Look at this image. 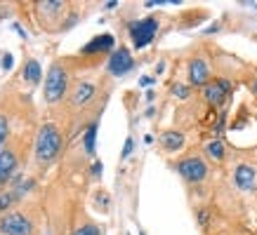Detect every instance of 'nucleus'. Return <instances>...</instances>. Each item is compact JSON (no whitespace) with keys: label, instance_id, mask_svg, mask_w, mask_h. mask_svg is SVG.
Wrapping results in <instances>:
<instances>
[{"label":"nucleus","instance_id":"18","mask_svg":"<svg viewBox=\"0 0 257 235\" xmlns=\"http://www.w3.org/2000/svg\"><path fill=\"white\" fill-rule=\"evenodd\" d=\"M7 139V118L0 116V153H2V144Z\"/></svg>","mask_w":257,"mask_h":235},{"label":"nucleus","instance_id":"12","mask_svg":"<svg viewBox=\"0 0 257 235\" xmlns=\"http://www.w3.org/2000/svg\"><path fill=\"white\" fill-rule=\"evenodd\" d=\"M92 96H95V85H92V83H80V85L75 87L71 101H73L75 106H83V104H87Z\"/></svg>","mask_w":257,"mask_h":235},{"label":"nucleus","instance_id":"6","mask_svg":"<svg viewBox=\"0 0 257 235\" xmlns=\"http://www.w3.org/2000/svg\"><path fill=\"white\" fill-rule=\"evenodd\" d=\"M132 66H135V61H132L130 52L125 50V47H118L116 52L111 54V59H109V73L116 75V78H120V75L130 73V71H132Z\"/></svg>","mask_w":257,"mask_h":235},{"label":"nucleus","instance_id":"10","mask_svg":"<svg viewBox=\"0 0 257 235\" xmlns=\"http://www.w3.org/2000/svg\"><path fill=\"white\" fill-rule=\"evenodd\" d=\"M17 170V155L12 150H2L0 153V186L12 181V174Z\"/></svg>","mask_w":257,"mask_h":235},{"label":"nucleus","instance_id":"2","mask_svg":"<svg viewBox=\"0 0 257 235\" xmlns=\"http://www.w3.org/2000/svg\"><path fill=\"white\" fill-rule=\"evenodd\" d=\"M66 85H69V75H66L64 66H59V64L50 66L47 78H45V99L50 104L62 101V96L66 94Z\"/></svg>","mask_w":257,"mask_h":235},{"label":"nucleus","instance_id":"25","mask_svg":"<svg viewBox=\"0 0 257 235\" xmlns=\"http://www.w3.org/2000/svg\"><path fill=\"white\" fill-rule=\"evenodd\" d=\"M92 174H95V176L102 174V162H95V165H92Z\"/></svg>","mask_w":257,"mask_h":235},{"label":"nucleus","instance_id":"17","mask_svg":"<svg viewBox=\"0 0 257 235\" xmlns=\"http://www.w3.org/2000/svg\"><path fill=\"white\" fill-rule=\"evenodd\" d=\"M73 235H102V231H99L97 226L87 224V226H80V228H78V231H75Z\"/></svg>","mask_w":257,"mask_h":235},{"label":"nucleus","instance_id":"4","mask_svg":"<svg viewBox=\"0 0 257 235\" xmlns=\"http://www.w3.org/2000/svg\"><path fill=\"white\" fill-rule=\"evenodd\" d=\"M177 172L182 174L189 183H201L208 176V167L201 158H184L177 162Z\"/></svg>","mask_w":257,"mask_h":235},{"label":"nucleus","instance_id":"26","mask_svg":"<svg viewBox=\"0 0 257 235\" xmlns=\"http://www.w3.org/2000/svg\"><path fill=\"white\" fill-rule=\"evenodd\" d=\"M253 92L257 94V78H255V83H253Z\"/></svg>","mask_w":257,"mask_h":235},{"label":"nucleus","instance_id":"15","mask_svg":"<svg viewBox=\"0 0 257 235\" xmlns=\"http://www.w3.org/2000/svg\"><path fill=\"white\" fill-rule=\"evenodd\" d=\"M95 139H97V125L92 122V125L85 129V137H83V144H85V153H87V155H92V153H95Z\"/></svg>","mask_w":257,"mask_h":235},{"label":"nucleus","instance_id":"20","mask_svg":"<svg viewBox=\"0 0 257 235\" xmlns=\"http://www.w3.org/2000/svg\"><path fill=\"white\" fill-rule=\"evenodd\" d=\"M172 94L180 96V99H186V96H189V87H184V85H172Z\"/></svg>","mask_w":257,"mask_h":235},{"label":"nucleus","instance_id":"9","mask_svg":"<svg viewBox=\"0 0 257 235\" xmlns=\"http://www.w3.org/2000/svg\"><path fill=\"white\" fill-rule=\"evenodd\" d=\"M208 78H210V68L203 59H193L189 64V83L193 87H205L208 85Z\"/></svg>","mask_w":257,"mask_h":235},{"label":"nucleus","instance_id":"5","mask_svg":"<svg viewBox=\"0 0 257 235\" xmlns=\"http://www.w3.org/2000/svg\"><path fill=\"white\" fill-rule=\"evenodd\" d=\"M0 231L5 235H31L33 224L24 216V214L14 212V214H7V216L0 221Z\"/></svg>","mask_w":257,"mask_h":235},{"label":"nucleus","instance_id":"8","mask_svg":"<svg viewBox=\"0 0 257 235\" xmlns=\"http://www.w3.org/2000/svg\"><path fill=\"white\" fill-rule=\"evenodd\" d=\"M234 181L241 191H255L257 183V172L250 165H238L234 172Z\"/></svg>","mask_w":257,"mask_h":235},{"label":"nucleus","instance_id":"24","mask_svg":"<svg viewBox=\"0 0 257 235\" xmlns=\"http://www.w3.org/2000/svg\"><path fill=\"white\" fill-rule=\"evenodd\" d=\"M2 66H5V71H10L12 68V54H5V64Z\"/></svg>","mask_w":257,"mask_h":235},{"label":"nucleus","instance_id":"27","mask_svg":"<svg viewBox=\"0 0 257 235\" xmlns=\"http://www.w3.org/2000/svg\"><path fill=\"white\" fill-rule=\"evenodd\" d=\"M140 235H147V233H140Z\"/></svg>","mask_w":257,"mask_h":235},{"label":"nucleus","instance_id":"14","mask_svg":"<svg viewBox=\"0 0 257 235\" xmlns=\"http://www.w3.org/2000/svg\"><path fill=\"white\" fill-rule=\"evenodd\" d=\"M24 78H26V83H31V85H40L43 71H40V64H38L36 59H29V61H26V68H24Z\"/></svg>","mask_w":257,"mask_h":235},{"label":"nucleus","instance_id":"23","mask_svg":"<svg viewBox=\"0 0 257 235\" xmlns=\"http://www.w3.org/2000/svg\"><path fill=\"white\" fill-rule=\"evenodd\" d=\"M140 85H142V87H151V85H153V78H149V75H144V78L140 80Z\"/></svg>","mask_w":257,"mask_h":235},{"label":"nucleus","instance_id":"16","mask_svg":"<svg viewBox=\"0 0 257 235\" xmlns=\"http://www.w3.org/2000/svg\"><path fill=\"white\" fill-rule=\"evenodd\" d=\"M205 150H208V155H210V158H215V160H224V144H222L220 139L210 141Z\"/></svg>","mask_w":257,"mask_h":235},{"label":"nucleus","instance_id":"7","mask_svg":"<svg viewBox=\"0 0 257 235\" xmlns=\"http://www.w3.org/2000/svg\"><path fill=\"white\" fill-rule=\"evenodd\" d=\"M229 89H231L229 80H215V83H208L203 87V96H205V101H210L213 106H220V104H224Z\"/></svg>","mask_w":257,"mask_h":235},{"label":"nucleus","instance_id":"13","mask_svg":"<svg viewBox=\"0 0 257 235\" xmlns=\"http://www.w3.org/2000/svg\"><path fill=\"white\" fill-rule=\"evenodd\" d=\"M161 144H163V148L165 150H180L184 146V134L182 132H165L161 137Z\"/></svg>","mask_w":257,"mask_h":235},{"label":"nucleus","instance_id":"3","mask_svg":"<svg viewBox=\"0 0 257 235\" xmlns=\"http://www.w3.org/2000/svg\"><path fill=\"white\" fill-rule=\"evenodd\" d=\"M156 31H158V22H156L153 17L130 24V35H132V43H135V47H137V50L147 47V45L153 40Z\"/></svg>","mask_w":257,"mask_h":235},{"label":"nucleus","instance_id":"21","mask_svg":"<svg viewBox=\"0 0 257 235\" xmlns=\"http://www.w3.org/2000/svg\"><path fill=\"white\" fill-rule=\"evenodd\" d=\"M38 7H43V10H47V12H57L64 7V2H40Z\"/></svg>","mask_w":257,"mask_h":235},{"label":"nucleus","instance_id":"22","mask_svg":"<svg viewBox=\"0 0 257 235\" xmlns=\"http://www.w3.org/2000/svg\"><path fill=\"white\" fill-rule=\"evenodd\" d=\"M132 148H135V141H132V139H125V146H123V153H120V158H130Z\"/></svg>","mask_w":257,"mask_h":235},{"label":"nucleus","instance_id":"1","mask_svg":"<svg viewBox=\"0 0 257 235\" xmlns=\"http://www.w3.org/2000/svg\"><path fill=\"white\" fill-rule=\"evenodd\" d=\"M62 150V134L52 122H45L38 137H36V160L38 165H47L57 158V153Z\"/></svg>","mask_w":257,"mask_h":235},{"label":"nucleus","instance_id":"19","mask_svg":"<svg viewBox=\"0 0 257 235\" xmlns=\"http://www.w3.org/2000/svg\"><path fill=\"white\" fill-rule=\"evenodd\" d=\"M12 200H14V193H2V195H0V212L7 209L12 205Z\"/></svg>","mask_w":257,"mask_h":235},{"label":"nucleus","instance_id":"28","mask_svg":"<svg viewBox=\"0 0 257 235\" xmlns=\"http://www.w3.org/2000/svg\"><path fill=\"white\" fill-rule=\"evenodd\" d=\"M45 235H47V233H45Z\"/></svg>","mask_w":257,"mask_h":235},{"label":"nucleus","instance_id":"11","mask_svg":"<svg viewBox=\"0 0 257 235\" xmlns=\"http://www.w3.org/2000/svg\"><path fill=\"white\" fill-rule=\"evenodd\" d=\"M113 35H109V33H104V35H97V38H92L90 43L83 47V54H95V52H109L111 47H113Z\"/></svg>","mask_w":257,"mask_h":235}]
</instances>
